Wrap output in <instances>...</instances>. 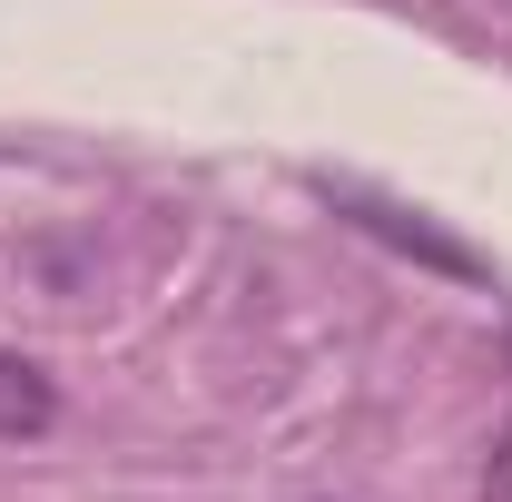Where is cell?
Listing matches in <instances>:
<instances>
[{
  "label": "cell",
  "mask_w": 512,
  "mask_h": 502,
  "mask_svg": "<svg viewBox=\"0 0 512 502\" xmlns=\"http://www.w3.org/2000/svg\"><path fill=\"white\" fill-rule=\"evenodd\" d=\"M345 207H355V217H365L375 237H394V247H414L424 266H444V276H483V256H473V247H453V237H434L424 217H404V207H384V197H355V188H345Z\"/></svg>",
  "instance_id": "cell-1"
},
{
  "label": "cell",
  "mask_w": 512,
  "mask_h": 502,
  "mask_svg": "<svg viewBox=\"0 0 512 502\" xmlns=\"http://www.w3.org/2000/svg\"><path fill=\"white\" fill-rule=\"evenodd\" d=\"M50 414H60L50 375H40L30 355H10V345H0V434H50Z\"/></svg>",
  "instance_id": "cell-2"
},
{
  "label": "cell",
  "mask_w": 512,
  "mask_h": 502,
  "mask_svg": "<svg viewBox=\"0 0 512 502\" xmlns=\"http://www.w3.org/2000/svg\"><path fill=\"white\" fill-rule=\"evenodd\" d=\"M483 502H512V434L493 443V463H483Z\"/></svg>",
  "instance_id": "cell-3"
}]
</instances>
